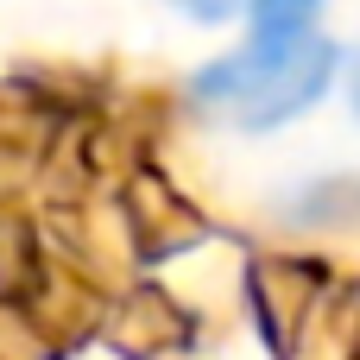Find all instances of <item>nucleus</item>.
Returning <instances> with one entry per match:
<instances>
[{"label": "nucleus", "mask_w": 360, "mask_h": 360, "mask_svg": "<svg viewBox=\"0 0 360 360\" xmlns=\"http://www.w3.org/2000/svg\"><path fill=\"white\" fill-rule=\"evenodd\" d=\"M335 70V44L316 32H253L234 57L196 76V101L221 108L234 127H278L304 114Z\"/></svg>", "instance_id": "obj_1"}, {"label": "nucleus", "mask_w": 360, "mask_h": 360, "mask_svg": "<svg viewBox=\"0 0 360 360\" xmlns=\"http://www.w3.org/2000/svg\"><path fill=\"white\" fill-rule=\"evenodd\" d=\"M316 0H253V32H310Z\"/></svg>", "instance_id": "obj_2"}, {"label": "nucleus", "mask_w": 360, "mask_h": 360, "mask_svg": "<svg viewBox=\"0 0 360 360\" xmlns=\"http://www.w3.org/2000/svg\"><path fill=\"white\" fill-rule=\"evenodd\" d=\"M190 6H196L202 19H215V13H221V0H190Z\"/></svg>", "instance_id": "obj_3"}, {"label": "nucleus", "mask_w": 360, "mask_h": 360, "mask_svg": "<svg viewBox=\"0 0 360 360\" xmlns=\"http://www.w3.org/2000/svg\"><path fill=\"white\" fill-rule=\"evenodd\" d=\"M354 95H360V89H354Z\"/></svg>", "instance_id": "obj_4"}]
</instances>
